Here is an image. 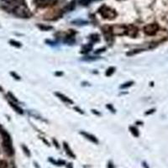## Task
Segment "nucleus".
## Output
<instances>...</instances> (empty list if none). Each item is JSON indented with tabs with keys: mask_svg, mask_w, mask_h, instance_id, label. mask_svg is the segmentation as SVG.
Returning a JSON list of instances; mask_svg holds the SVG:
<instances>
[{
	"mask_svg": "<svg viewBox=\"0 0 168 168\" xmlns=\"http://www.w3.org/2000/svg\"><path fill=\"white\" fill-rule=\"evenodd\" d=\"M0 134L3 137V147L4 151L6 152L8 156H13L14 154V149L12 146V139L9 134L4 129H0Z\"/></svg>",
	"mask_w": 168,
	"mask_h": 168,
	"instance_id": "f257e3e1",
	"label": "nucleus"
},
{
	"mask_svg": "<svg viewBox=\"0 0 168 168\" xmlns=\"http://www.w3.org/2000/svg\"><path fill=\"white\" fill-rule=\"evenodd\" d=\"M99 13L102 18L108 19V20H113L117 17V12L114 8L109 7L107 5H102L99 8Z\"/></svg>",
	"mask_w": 168,
	"mask_h": 168,
	"instance_id": "f03ea898",
	"label": "nucleus"
},
{
	"mask_svg": "<svg viewBox=\"0 0 168 168\" xmlns=\"http://www.w3.org/2000/svg\"><path fill=\"white\" fill-rule=\"evenodd\" d=\"M12 13H14L16 16L21 17V18H29V16L31 15L30 12L29 11V8L26 7V5L25 4L18 5V7L15 8Z\"/></svg>",
	"mask_w": 168,
	"mask_h": 168,
	"instance_id": "7ed1b4c3",
	"label": "nucleus"
},
{
	"mask_svg": "<svg viewBox=\"0 0 168 168\" xmlns=\"http://www.w3.org/2000/svg\"><path fill=\"white\" fill-rule=\"evenodd\" d=\"M110 30L113 35H124L127 32V26L124 25H115L110 26Z\"/></svg>",
	"mask_w": 168,
	"mask_h": 168,
	"instance_id": "20e7f679",
	"label": "nucleus"
},
{
	"mask_svg": "<svg viewBox=\"0 0 168 168\" xmlns=\"http://www.w3.org/2000/svg\"><path fill=\"white\" fill-rule=\"evenodd\" d=\"M158 30H159V25L156 23L147 25L144 27V32L147 35H154L157 33Z\"/></svg>",
	"mask_w": 168,
	"mask_h": 168,
	"instance_id": "39448f33",
	"label": "nucleus"
},
{
	"mask_svg": "<svg viewBox=\"0 0 168 168\" xmlns=\"http://www.w3.org/2000/svg\"><path fill=\"white\" fill-rule=\"evenodd\" d=\"M57 0H35V4L39 8H46L48 6L54 5Z\"/></svg>",
	"mask_w": 168,
	"mask_h": 168,
	"instance_id": "423d86ee",
	"label": "nucleus"
},
{
	"mask_svg": "<svg viewBox=\"0 0 168 168\" xmlns=\"http://www.w3.org/2000/svg\"><path fill=\"white\" fill-rule=\"evenodd\" d=\"M138 32H139V29H138V28H137L136 26L132 25L127 26L126 35H129V36L135 38V37L138 35Z\"/></svg>",
	"mask_w": 168,
	"mask_h": 168,
	"instance_id": "0eeeda50",
	"label": "nucleus"
},
{
	"mask_svg": "<svg viewBox=\"0 0 168 168\" xmlns=\"http://www.w3.org/2000/svg\"><path fill=\"white\" fill-rule=\"evenodd\" d=\"M81 134L83 135L85 138H87L88 139H89L90 141H92V142L93 143H96V144H98L99 143V140L97 139V138H96L94 135H91V134H89V133H87V132H81Z\"/></svg>",
	"mask_w": 168,
	"mask_h": 168,
	"instance_id": "6e6552de",
	"label": "nucleus"
},
{
	"mask_svg": "<svg viewBox=\"0 0 168 168\" xmlns=\"http://www.w3.org/2000/svg\"><path fill=\"white\" fill-rule=\"evenodd\" d=\"M55 95L58 97L59 99H62L63 102H66V103H70V104H72V103H73L72 100H71V99H69V98H67L66 96L63 95V94H62V93H60V92H55Z\"/></svg>",
	"mask_w": 168,
	"mask_h": 168,
	"instance_id": "1a4fd4ad",
	"label": "nucleus"
},
{
	"mask_svg": "<svg viewBox=\"0 0 168 168\" xmlns=\"http://www.w3.org/2000/svg\"><path fill=\"white\" fill-rule=\"evenodd\" d=\"M9 104H10V106L13 107V109H15V111H16V112H18V113H21V114H22L23 110H22V109H21V108H19V107H18L17 104H15V103H14L13 102H9Z\"/></svg>",
	"mask_w": 168,
	"mask_h": 168,
	"instance_id": "9d476101",
	"label": "nucleus"
},
{
	"mask_svg": "<svg viewBox=\"0 0 168 168\" xmlns=\"http://www.w3.org/2000/svg\"><path fill=\"white\" fill-rule=\"evenodd\" d=\"M64 149H65V150H66V154H67L68 156H70L75 157V156L73 155L72 151V150L70 149L69 146H68V145H67L66 143H64Z\"/></svg>",
	"mask_w": 168,
	"mask_h": 168,
	"instance_id": "9b49d317",
	"label": "nucleus"
},
{
	"mask_svg": "<svg viewBox=\"0 0 168 168\" xmlns=\"http://www.w3.org/2000/svg\"><path fill=\"white\" fill-rule=\"evenodd\" d=\"M129 129L131 130V133L133 135H135V137H137V136H139V131H138V129L135 128V127H130Z\"/></svg>",
	"mask_w": 168,
	"mask_h": 168,
	"instance_id": "f8f14e48",
	"label": "nucleus"
},
{
	"mask_svg": "<svg viewBox=\"0 0 168 168\" xmlns=\"http://www.w3.org/2000/svg\"><path fill=\"white\" fill-rule=\"evenodd\" d=\"M114 70H115L114 67H109V68L106 71V76H108V77L111 76V75L114 72Z\"/></svg>",
	"mask_w": 168,
	"mask_h": 168,
	"instance_id": "ddd939ff",
	"label": "nucleus"
},
{
	"mask_svg": "<svg viewBox=\"0 0 168 168\" xmlns=\"http://www.w3.org/2000/svg\"><path fill=\"white\" fill-rule=\"evenodd\" d=\"M9 43L12 45H14V46H16V47H20L21 46V44L18 42V41H15L14 40H9Z\"/></svg>",
	"mask_w": 168,
	"mask_h": 168,
	"instance_id": "4468645a",
	"label": "nucleus"
},
{
	"mask_svg": "<svg viewBox=\"0 0 168 168\" xmlns=\"http://www.w3.org/2000/svg\"><path fill=\"white\" fill-rule=\"evenodd\" d=\"M8 164L5 161H0V168H7Z\"/></svg>",
	"mask_w": 168,
	"mask_h": 168,
	"instance_id": "2eb2a0df",
	"label": "nucleus"
},
{
	"mask_svg": "<svg viewBox=\"0 0 168 168\" xmlns=\"http://www.w3.org/2000/svg\"><path fill=\"white\" fill-rule=\"evenodd\" d=\"M91 1H92V0H80V3L82 5H88Z\"/></svg>",
	"mask_w": 168,
	"mask_h": 168,
	"instance_id": "dca6fc26",
	"label": "nucleus"
},
{
	"mask_svg": "<svg viewBox=\"0 0 168 168\" xmlns=\"http://www.w3.org/2000/svg\"><path fill=\"white\" fill-rule=\"evenodd\" d=\"M132 83H133L132 82H126V83H124V85H122V86H121V88H128V87H129V86H131Z\"/></svg>",
	"mask_w": 168,
	"mask_h": 168,
	"instance_id": "f3484780",
	"label": "nucleus"
},
{
	"mask_svg": "<svg viewBox=\"0 0 168 168\" xmlns=\"http://www.w3.org/2000/svg\"><path fill=\"white\" fill-rule=\"evenodd\" d=\"M39 27H40V28L41 29H45V30H48V29H51V26H43V27H42V26L40 25V26H39Z\"/></svg>",
	"mask_w": 168,
	"mask_h": 168,
	"instance_id": "a211bd4d",
	"label": "nucleus"
},
{
	"mask_svg": "<svg viewBox=\"0 0 168 168\" xmlns=\"http://www.w3.org/2000/svg\"><path fill=\"white\" fill-rule=\"evenodd\" d=\"M11 75H12V76H14V77H15V78H16V79H19V77H18V76H17V75H16L15 72H11Z\"/></svg>",
	"mask_w": 168,
	"mask_h": 168,
	"instance_id": "6ab92c4d",
	"label": "nucleus"
},
{
	"mask_svg": "<svg viewBox=\"0 0 168 168\" xmlns=\"http://www.w3.org/2000/svg\"><path fill=\"white\" fill-rule=\"evenodd\" d=\"M2 91H3V88L0 87V92H2Z\"/></svg>",
	"mask_w": 168,
	"mask_h": 168,
	"instance_id": "aec40b11",
	"label": "nucleus"
},
{
	"mask_svg": "<svg viewBox=\"0 0 168 168\" xmlns=\"http://www.w3.org/2000/svg\"><path fill=\"white\" fill-rule=\"evenodd\" d=\"M119 1H124V0H119Z\"/></svg>",
	"mask_w": 168,
	"mask_h": 168,
	"instance_id": "412c9836",
	"label": "nucleus"
}]
</instances>
